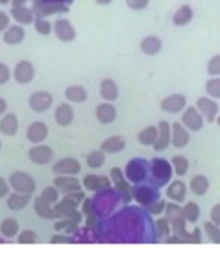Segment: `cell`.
<instances>
[{
	"label": "cell",
	"mask_w": 220,
	"mask_h": 256,
	"mask_svg": "<svg viewBox=\"0 0 220 256\" xmlns=\"http://www.w3.org/2000/svg\"><path fill=\"white\" fill-rule=\"evenodd\" d=\"M84 200V193L80 192H72V193H68L64 197L62 200L54 204V210H56L60 218L64 219H72L76 222H82V214L76 211V207Z\"/></svg>",
	"instance_id": "6da1fadb"
},
{
	"label": "cell",
	"mask_w": 220,
	"mask_h": 256,
	"mask_svg": "<svg viewBox=\"0 0 220 256\" xmlns=\"http://www.w3.org/2000/svg\"><path fill=\"white\" fill-rule=\"evenodd\" d=\"M32 10L35 16L44 18L56 13L69 12V8L61 0H35L32 4Z\"/></svg>",
	"instance_id": "7a4b0ae2"
},
{
	"label": "cell",
	"mask_w": 220,
	"mask_h": 256,
	"mask_svg": "<svg viewBox=\"0 0 220 256\" xmlns=\"http://www.w3.org/2000/svg\"><path fill=\"white\" fill-rule=\"evenodd\" d=\"M10 185L13 192L24 194H32L36 189V184L32 176L22 171L13 172L10 176Z\"/></svg>",
	"instance_id": "3957f363"
},
{
	"label": "cell",
	"mask_w": 220,
	"mask_h": 256,
	"mask_svg": "<svg viewBox=\"0 0 220 256\" xmlns=\"http://www.w3.org/2000/svg\"><path fill=\"white\" fill-rule=\"evenodd\" d=\"M110 180L113 182V184L116 188V190L120 192V194L122 196L123 202H131L132 189L128 182H127L126 178H124V174H123V171L120 167H113L112 168V171H110Z\"/></svg>",
	"instance_id": "277c9868"
},
{
	"label": "cell",
	"mask_w": 220,
	"mask_h": 256,
	"mask_svg": "<svg viewBox=\"0 0 220 256\" xmlns=\"http://www.w3.org/2000/svg\"><path fill=\"white\" fill-rule=\"evenodd\" d=\"M146 166H148L146 162L142 160V158H134L127 163L124 175L134 184L142 182L146 178Z\"/></svg>",
	"instance_id": "5b68a950"
},
{
	"label": "cell",
	"mask_w": 220,
	"mask_h": 256,
	"mask_svg": "<svg viewBox=\"0 0 220 256\" xmlns=\"http://www.w3.org/2000/svg\"><path fill=\"white\" fill-rule=\"evenodd\" d=\"M196 108L200 110L204 118L208 120V123L216 122L218 112H219V105L212 97H200L196 102Z\"/></svg>",
	"instance_id": "8992f818"
},
{
	"label": "cell",
	"mask_w": 220,
	"mask_h": 256,
	"mask_svg": "<svg viewBox=\"0 0 220 256\" xmlns=\"http://www.w3.org/2000/svg\"><path fill=\"white\" fill-rule=\"evenodd\" d=\"M182 123L189 131H201L204 128V116L196 106H188L182 112Z\"/></svg>",
	"instance_id": "52a82bcc"
},
{
	"label": "cell",
	"mask_w": 220,
	"mask_h": 256,
	"mask_svg": "<svg viewBox=\"0 0 220 256\" xmlns=\"http://www.w3.org/2000/svg\"><path fill=\"white\" fill-rule=\"evenodd\" d=\"M152 172L156 182H160V185H164L171 178L172 175V167L167 160L162 158H153L150 163Z\"/></svg>",
	"instance_id": "ba28073f"
},
{
	"label": "cell",
	"mask_w": 220,
	"mask_h": 256,
	"mask_svg": "<svg viewBox=\"0 0 220 256\" xmlns=\"http://www.w3.org/2000/svg\"><path fill=\"white\" fill-rule=\"evenodd\" d=\"M28 160L38 166H46L54 160V153L48 145L36 144L28 150Z\"/></svg>",
	"instance_id": "9c48e42d"
},
{
	"label": "cell",
	"mask_w": 220,
	"mask_h": 256,
	"mask_svg": "<svg viewBox=\"0 0 220 256\" xmlns=\"http://www.w3.org/2000/svg\"><path fill=\"white\" fill-rule=\"evenodd\" d=\"M186 108V97L182 94H172L160 101V109L168 114H178Z\"/></svg>",
	"instance_id": "30bf717a"
},
{
	"label": "cell",
	"mask_w": 220,
	"mask_h": 256,
	"mask_svg": "<svg viewBox=\"0 0 220 256\" xmlns=\"http://www.w3.org/2000/svg\"><path fill=\"white\" fill-rule=\"evenodd\" d=\"M54 32L58 40L64 42V43H69L72 42L76 36V32L74 26L72 25V22L66 18L56 20L54 24Z\"/></svg>",
	"instance_id": "8fae6325"
},
{
	"label": "cell",
	"mask_w": 220,
	"mask_h": 256,
	"mask_svg": "<svg viewBox=\"0 0 220 256\" xmlns=\"http://www.w3.org/2000/svg\"><path fill=\"white\" fill-rule=\"evenodd\" d=\"M82 170V166L76 158L68 156V158H62V160H57L54 164V174L56 175H72L76 176L78 175L79 172Z\"/></svg>",
	"instance_id": "7c38bea8"
},
{
	"label": "cell",
	"mask_w": 220,
	"mask_h": 256,
	"mask_svg": "<svg viewBox=\"0 0 220 256\" xmlns=\"http://www.w3.org/2000/svg\"><path fill=\"white\" fill-rule=\"evenodd\" d=\"M190 134L189 130L182 123L175 122L171 126V144L176 149H182L189 144Z\"/></svg>",
	"instance_id": "4fadbf2b"
},
{
	"label": "cell",
	"mask_w": 220,
	"mask_h": 256,
	"mask_svg": "<svg viewBox=\"0 0 220 256\" xmlns=\"http://www.w3.org/2000/svg\"><path fill=\"white\" fill-rule=\"evenodd\" d=\"M52 104H54V97L50 92L46 91L34 92L28 98V105H30L32 110L36 112H47L52 106Z\"/></svg>",
	"instance_id": "5bb4252c"
},
{
	"label": "cell",
	"mask_w": 220,
	"mask_h": 256,
	"mask_svg": "<svg viewBox=\"0 0 220 256\" xmlns=\"http://www.w3.org/2000/svg\"><path fill=\"white\" fill-rule=\"evenodd\" d=\"M35 70L34 66L30 61H26V60H22L16 65L14 70H13V78L17 83L20 84H28L34 79Z\"/></svg>",
	"instance_id": "9a60e30c"
},
{
	"label": "cell",
	"mask_w": 220,
	"mask_h": 256,
	"mask_svg": "<svg viewBox=\"0 0 220 256\" xmlns=\"http://www.w3.org/2000/svg\"><path fill=\"white\" fill-rule=\"evenodd\" d=\"M54 185L58 190L66 194L72 193V192H80L83 186L82 182L72 175H57V178L54 180Z\"/></svg>",
	"instance_id": "2e32d148"
},
{
	"label": "cell",
	"mask_w": 220,
	"mask_h": 256,
	"mask_svg": "<svg viewBox=\"0 0 220 256\" xmlns=\"http://www.w3.org/2000/svg\"><path fill=\"white\" fill-rule=\"evenodd\" d=\"M171 144V126L166 120H160L158 123V138L153 149L156 152H164Z\"/></svg>",
	"instance_id": "e0dca14e"
},
{
	"label": "cell",
	"mask_w": 220,
	"mask_h": 256,
	"mask_svg": "<svg viewBox=\"0 0 220 256\" xmlns=\"http://www.w3.org/2000/svg\"><path fill=\"white\" fill-rule=\"evenodd\" d=\"M48 136V127L43 122H34L28 126L26 131V138L32 144H40Z\"/></svg>",
	"instance_id": "ac0fdd59"
},
{
	"label": "cell",
	"mask_w": 220,
	"mask_h": 256,
	"mask_svg": "<svg viewBox=\"0 0 220 256\" xmlns=\"http://www.w3.org/2000/svg\"><path fill=\"white\" fill-rule=\"evenodd\" d=\"M82 184L87 190L100 192L105 190V189H109L110 185H112V182H110L109 178H106V176H98L94 175V174H90V175L84 176Z\"/></svg>",
	"instance_id": "d6986e66"
},
{
	"label": "cell",
	"mask_w": 220,
	"mask_h": 256,
	"mask_svg": "<svg viewBox=\"0 0 220 256\" xmlns=\"http://www.w3.org/2000/svg\"><path fill=\"white\" fill-rule=\"evenodd\" d=\"M132 198H135L142 206H149L158 198V192H154L149 186H135L132 188Z\"/></svg>",
	"instance_id": "ffe728a7"
},
{
	"label": "cell",
	"mask_w": 220,
	"mask_h": 256,
	"mask_svg": "<svg viewBox=\"0 0 220 256\" xmlns=\"http://www.w3.org/2000/svg\"><path fill=\"white\" fill-rule=\"evenodd\" d=\"M76 118L74 110L69 104H61L54 110V122L60 127H68L72 123Z\"/></svg>",
	"instance_id": "44dd1931"
},
{
	"label": "cell",
	"mask_w": 220,
	"mask_h": 256,
	"mask_svg": "<svg viewBox=\"0 0 220 256\" xmlns=\"http://www.w3.org/2000/svg\"><path fill=\"white\" fill-rule=\"evenodd\" d=\"M52 204L47 203L42 197H38L34 200V211L35 214L46 220H54L60 219V215L57 212L54 207H50Z\"/></svg>",
	"instance_id": "7402d4cb"
},
{
	"label": "cell",
	"mask_w": 220,
	"mask_h": 256,
	"mask_svg": "<svg viewBox=\"0 0 220 256\" xmlns=\"http://www.w3.org/2000/svg\"><path fill=\"white\" fill-rule=\"evenodd\" d=\"M94 116H96L98 122L102 123V124H110V123H113L116 118V106H114L112 102L105 101L104 104H100V105L96 108Z\"/></svg>",
	"instance_id": "603a6c76"
},
{
	"label": "cell",
	"mask_w": 220,
	"mask_h": 256,
	"mask_svg": "<svg viewBox=\"0 0 220 256\" xmlns=\"http://www.w3.org/2000/svg\"><path fill=\"white\" fill-rule=\"evenodd\" d=\"M10 16L17 24L21 25H30L35 21L34 10L25 6H17L10 8Z\"/></svg>",
	"instance_id": "cb8c5ba5"
},
{
	"label": "cell",
	"mask_w": 220,
	"mask_h": 256,
	"mask_svg": "<svg viewBox=\"0 0 220 256\" xmlns=\"http://www.w3.org/2000/svg\"><path fill=\"white\" fill-rule=\"evenodd\" d=\"M166 196L172 202L182 203L186 200V185L182 180H175L167 186Z\"/></svg>",
	"instance_id": "d4e9b609"
},
{
	"label": "cell",
	"mask_w": 220,
	"mask_h": 256,
	"mask_svg": "<svg viewBox=\"0 0 220 256\" xmlns=\"http://www.w3.org/2000/svg\"><path fill=\"white\" fill-rule=\"evenodd\" d=\"M100 94L108 102H113L120 96L118 86L112 78H105L100 83Z\"/></svg>",
	"instance_id": "484cf974"
},
{
	"label": "cell",
	"mask_w": 220,
	"mask_h": 256,
	"mask_svg": "<svg viewBox=\"0 0 220 256\" xmlns=\"http://www.w3.org/2000/svg\"><path fill=\"white\" fill-rule=\"evenodd\" d=\"M140 50L146 56H156L162 50V40L158 36H156V35L145 36L140 42Z\"/></svg>",
	"instance_id": "4316f807"
},
{
	"label": "cell",
	"mask_w": 220,
	"mask_h": 256,
	"mask_svg": "<svg viewBox=\"0 0 220 256\" xmlns=\"http://www.w3.org/2000/svg\"><path fill=\"white\" fill-rule=\"evenodd\" d=\"M30 198H32V194H24L13 192V193H10V196H8L6 207H8L10 211H21V210H24L25 207L28 206Z\"/></svg>",
	"instance_id": "83f0119b"
},
{
	"label": "cell",
	"mask_w": 220,
	"mask_h": 256,
	"mask_svg": "<svg viewBox=\"0 0 220 256\" xmlns=\"http://www.w3.org/2000/svg\"><path fill=\"white\" fill-rule=\"evenodd\" d=\"M17 131H18V119L14 114L10 112L0 119V134L12 138L17 134Z\"/></svg>",
	"instance_id": "f1b7e54d"
},
{
	"label": "cell",
	"mask_w": 220,
	"mask_h": 256,
	"mask_svg": "<svg viewBox=\"0 0 220 256\" xmlns=\"http://www.w3.org/2000/svg\"><path fill=\"white\" fill-rule=\"evenodd\" d=\"M126 146V141L122 136H112V138H106L102 141L100 145V149L104 152L105 154H116L120 153Z\"/></svg>",
	"instance_id": "f546056e"
},
{
	"label": "cell",
	"mask_w": 220,
	"mask_h": 256,
	"mask_svg": "<svg viewBox=\"0 0 220 256\" xmlns=\"http://www.w3.org/2000/svg\"><path fill=\"white\" fill-rule=\"evenodd\" d=\"M25 38V30L20 25H10V28H6L4 32L3 40L8 46H16L20 44Z\"/></svg>",
	"instance_id": "4dcf8cb0"
},
{
	"label": "cell",
	"mask_w": 220,
	"mask_h": 256,
	"mask_svg": "<svg viewBox=\"0 0 220 256\" xmlns=\"http://www.w3.org/2000/svg\"><path fill=\"white\" fill-rule=\"evenodd\" d=\"M193 14H194V13H193L192 6H188V4H184V6H180L179 10L174 13V16H172L174 25L179 26V28L188 25L189 22L193 20Z\"/></svg>",
	"instance_id": "1f68e13d"
},
{
	"label": "cell",
	"mask_w": 220,
	"mask_h": 256,
	"mask_svg": "<svg viewBox=\"0 0 220 256\" xmlns=\"http://www.w3.org/2000/svg\"><path fill=\"white\" fill-rule=\"evenodd\" d=\"M208 188H210V182H208V178L204 175L193 176L192 180L189 182V189L198 197H202V196L208 193Z\"/></svg>",
	"instance_id": "d6a6232c"
},
{
	"label": "cell",
	"mask_w": 220,
	"mask_h": 256,
	"mask_svg": "<svg viewBox=\"0 0 220 256\" xmlns=\"http://www.w3.org/2000/svg\"><path fill=\"white\" fill-rule=\"evenodd\" d=\"M158 138V127L149 126L138 134V141L144 146H153Z\"/></svg>",
	"instance_id": "836d02e7"
},
{
	"label": "cell",
	"mask_w": 220,
	"mask_h": 256,
	"mask_svg": "<svg viewBox=\"0 0 220 256\" xmlns=\"http://www.w3.org/2000/svg\"><path fill=\"white\" fill-rule=\"evenodd\" d=\"M65 97L70 102L82 104L87 100L88 94L82 86H70L65 90Z\"/></svg>",
	"instance_id": "e575fe53"
},
{
	"label": "cell",
	"mask_w": 220,
	"mask_h": 256,
	"mask_svg": "<svg viewBox=\"0 0 220 256\" xmlns=\"http://www.w3.org/2000/svg\"><path fill=\"white\" fill-rule=\"evenodd\" d=\"M18 233L20 225L17 220L13 219V218H8V219L3 220L2 224H0V234L4 236V237L12 240L16 236H18Z\"/></svg>",
	"instance_id": "d590c367"
},
{
	"label": "cell",
	"mask_w": 220,
	"mask_h": 256,
	"mask_svg": "<svg viewBox=\"0 0 220 256\" xmlns=\"http://www.w3.org/2000/svg\"><path fill=\"white\" fill-rule=\"evenodd\" d=\"M105 160L106 158H105V153L102 150H94V152H91L86 156V163H87L90 168L98 170L105 164Z\"/></svg>",
	"instance_id": "8d00e7d4"
},
{
	"label": "cell",
	"mask_w": 220,
	"mask_h": 256,
	"mask_svg": "<svg viewBox=\"0 0 220 256\" xmlns=\"http://www.w3.org/2000/svg\"><path fill=\"white\" fill-rule=\"evenodd\" d=\"M182 214H184V218H186V222H190V224H194L198 218H200V215H201V208L196 202H188L182 207Z\"/></svg>",
	"instance_id": "74e56055"
},
{
	"label": "cell",
	"mask_w": 220,
	"mask_h": 256,
	"mask_svg": "<svg viewBox=\"0 0 220 256\" xmlns=\"http://www.w3.org/2000/svg\"><path fill=\"white\" fill-rule=\"evenodd\" d=\"M172 168L174 172H175L176 175L179 176V178H182V176L186 175V172H188L189 168V162L184 156H175L172 158Z\"/></svg>",
	"instance_id": "f35d334b"
},
{
	"label": "cell",
	"mask_w": 220,
	"mask_h": 256,
	"mask_svg": "<svg viewBox=\"0 0 220 256\" xmlns=\"http://www.w3.org/2000/svg\"><path fill=\"white\" fill-rule=\"evenodd\" d=\"M204 230L212 244H220V225L210 220L204 224Z\"/></svg>",
	"instance_id": "ab89813d"
},
{
	"label": "cell",
	"mask_w": 220,
	"mask_h": 256,
	"mask_svg": "<svg viewBox=\"0 0 220 256\" xmlns=\"http://www.w3.org/2000/svg\"><path fill=\"white\" fill-rule=\"evenodd\" d=\"M204 91L215 100H220V76L208 79L204 84Z\"/></svg>",
	"instance_id": "60d3db41"
},
{
	"label": "cell",
	"mask_w": 220,
	"mask_h": 256,
	"mask_svg": "<svg viewBox=\"0 0 220 256\" xmlns=\"http://www.w3.org/2000/svg\"><path fill=\"white\" fill-rule=\"evenodd\" d=\"M34 28L35 32H38V34L43 35V36L50 35L52 32V30H54V28H52L50 22L47 20L42 18V17H36V20L34 21Z\"/></svg>",
	"instance_id": "b9f144b4"
},
{
	"label": "cell",
	"mask_w": 220,
	"mask_h": 256,
	"mask_svg": "<svg viewBox=\"0 0 220 256\" xmlns=\"http://www.w3.org/2000/svg\"><path fill=\"white\" fill-rule=\"evenodd\" d=\"M78 222L72 219H64L62 222H58L54 224V229L56 230H64L65 233H72V232H76V228H78Z\"/></svg>",
	"instance_id": "7bdbcfd3"
},
{
	"label": "cell",
	"mask_w": 220,
	"mask_h": 256,
	"mask_svg": "<svg viewBox=\"0 0 220 256\" xmlns=\"http://www.w3.org/2000/svg\"><path fill=\"white\" fill-rule=\"evenodd\" d=\"M40 197L43 198L44 200L50 204H56L57 200H58V190H57V188L54 186H47L44 188V190L42 192Z\"/></svg>",
	"instance_id": "ee69618b"
},
{
	"label": "cell",
	"mask_w": 220,
	"mask_h": 256,
	"mask_svg": "<svg viewBox=\"0 0 220 256\" xmlns=\"http://www.w3.org/2000/svg\"><path fill=\"white\" fill-rule=\"evenodd\" d=\"M156 226H157V232H158V237L164 238V237H168L171 233V222H168L167 218L164 219H158L156 222Z\"/></svg>",
	"instance_id": "f6af8a7d"
},
{
	"label": "cell",
	"mask_w": 220,
	"mask_h": 256,
	"mask_svg": "<svg viewBox=\"0 0 220 256\" xmlns=\"http://www.w3.org/2000/svg\"><path fill=\"white\" fill-rule=\"evenodd\" d=\"M206 70L211 76H220V54H215L208 60Z\"/></svg>",
	"instance_id": "bcb514c9"
},
{
	"label": "cell",
	"mask_w": 220,
	"mask_h": 256,
	"mask_svg": "<svg viewBox=\"0 0 220 256\" xmlns=\"http://www.w3.org/2000/svg\"><path fill=\"white\" fill-rule=\"evenodd\" d=\"M38 240L36 234H35L32 230H22L20 232L18 236H17V242L20 244H35Z\"/></svg>",
	"instance_id": "7dc6e473"
},
{
	"label": "cell",
	"mask_w": 220,
	"mask_h": 256,
	"mask_svg": "<svg viewBox=\"0 0 220 256\" xmlns=\"http://www.w3.org/2000/svg\"><path fill=\"white\" fill-rule=\"evenodd\" d=\"M166 204L167 203L164 200H156L154 203L146 206V210L152 215H160L164 211H166Z\"/></svg>",
	"instance_id": "c3c4849f"
},
{
	"label": "cell",
	"mask_w": 220,
	"mask_h": 256,
	"mask_svg": "<svg viewBox=\"0 0 220 256\" xmlns=\"http://www.w3.org/2000/svg\"><path fill=\"white\" fill-rule=\"evenodd\" d=\"M126 4L132 10H142L149 6V0H126Z\"/></svg>",
	"instance_id": "681fc988"
},
{
	"label": "cell",
	"mask_w": 220,
	"mask_h": 256,
	"mask_svg": "<svg viewBox=\"0 0 220 256\" xmlns=\"http://www.w3.org/2000/svg\"><path fill=\"white\" fill-rule=\"evenodd\" d=\"M10 79V72L6 64L0 62V86H4Z\"/></svg>",
	"instance_id": "f907efd6"
},
{
	"label": "cell",
	"mask_w": 220,
	"mask_h": 256,
	"mask_svg": "<svg viewBox=\"0 0 220 256\" xmlns=\"http://www.w3.org/2000/svg\"><path fill=\"white\" fill-rule=\"evenodd\" d=\"M82 212L86 216L94 215V200H90V198H84V202L82 204Z\"/></svg>",
	"instance_id": "816d5d0a"
},
{
	"label": "cell",
	"mask_w": 220,
	"mask_h": 256,
	"mask_svg": "<svg viewBox=\"0 0 220 256\" xmlns=\"http://www.w3.org/2000/svg\"><path fill=\"white\" fill-rule=\"evenodd\" d=\"M72 242H74V238L69 237V236L56 234L50 238V244H72Z\"/></svg>",
	"instance_id": "f5cc1de1"
},
{
	"label": "cell",
	"mask_w": 220,
	"mask_h": 256,
	"mask_svg": "<svg viewBox=\"0 0 220 256\" xmlns=\"http://www.w3.org/2000/svg\"><path fill=\"white\" fill-rule=\"evenodd\" d=\"M10 26V16L3 10H0V32H6Z\"/></svg>",
	"instance_id": "db71d44e"
},
{
	"label": "cell",
	"mask_w": 220,
	"mask_h": 256,
	"mask_svg": "<svg viewBox=\"0 0 220 256\" xmlns=\"http://www.w3.org/2000/svg\"><path fill=\"white\" fill-rule=\"evenodd\" d=\"M210 220L214 222L215 224L220 225V203L215 204L210 211Z\"/></svg>",
	"instance_id": "11a10c76"
},
{
	"label": "cell",
	"mask_w": 220,
	"mask_h": 256,
	"mask_svg": "<svg viewBox=\"0 0 220 256\" xmlns=\"http://www.w3.org/2000/svg\"><path fill=\"white\" fill-rule=\"evenodd\" d=\"M10 192V185L6 182V178L0 176V198H6Z\"/></svg>",
	"instance_id": "9f6ffc18"
},
{
	"label": "cell",
	"mask_w": 220,
	"mask_h": 256,
	"mask_svg": "<svg viewBox=\"0 0 220 256\" xmlns=\"http://www.w3.org/2000/svg\"><path fill=\"white\" fill-rule=\"evenodd\" d=\"M166 242H167V244H182V240H180V238L178 237L176 234L168 236V237L166 238Z\"/></svg>",
	"instance_id": "6f0895ef"
},
{
	"label": "cell",
	"mask_w": 220,
	"mask_h": 256,
	"mask_svg": "<svg viewBox=\"0 0 220 256\" xmlns=\"http://www.w3.org/2000/svg\"><path fill=\"white\" fill-rule=\"evenodd\" d=\"M86 225H87V226H90V228L96 225V216H94V215L87 216V219H86Z\"/></svg>",
	"instance_id": "680465c9"
},
{
	"label": "cell",
	"mask_w": 220,
	"mask_h": 256,
	"mask_svg": "<svg viewBox=\"0 0 220 256\" xmlns=\"http://www.w3.org/2000/svg\"><path fill=\"white\" fill-rule=\"evenodd\" d=\"M6 108H8V104L4 100L3 97H0V116H3L4 112H6Z\"/></svg>",
	"instance_id": "91938a15"
},
{
	"label": "cell",
	"mask_w": 220,
	"mask_h": 256,
	"mask_svg": "<svg viewBox=\"0 0 220 256\" xmlns=\"http://www.w3.org/2000/svg\"><path fill=\"white\" fill-rule=\"evenodd\" d=\"M26 3V0H12V6H24Z\"/></svg>",
	"instance_id": "94428289"
},
{
	"label": "cell",
	"mask_w": 220,
	"mask_h": 256,
	"mask_svg": "<svg viewBox=\"0 0 220 256\" xmlns=\"http://www.w3.org/2000/svg\"><path fill=\"white\" fill-rule=\"evenodd\" d=\"M96 3L100 4V6H108V4H110L113 0H94Z\"/></svg>",
	"instance_id": "6125c7cd"
},
{
	"label": "cell",
	"mask_w": 220,
	"mask_h": 256,
	"mask_svg": "<svg viewBox=\"0 0 220 256\" xmlns=\"http://www.w3.org/2000/svg\"><path fill=\"white\" fill-rule=\"evenodd\" d=\"M0 244H6V237L2 236V237H0Z\"/></svg>",
	"instance_id": "be15d7a7"
},
{
	"label": "cell",
	"mask_w": 220,
	"mask_h": 256,
	"mask_svg": "<svg viewBox=\"0 0 220 256\" xmlns=\"http://www.w3.org/2000/svg\"><path fill=\"white\" fill-rule=\"evenodd\" d=\"M8 3H10V0H0V4H3V6L4 4H8Z\"/></svg>",
	"instance_id": "e7e4bbea"
},
{
	"label": "cell",
	"mask_w": 220,
	"mask_h": 256,
	"mask_svg": "<svg viewBox=\"0 0 220 256\" xmlns=\"http://www.w3.org/2000/svg\"><path fill=\"white\" fill-rule=\"evenodd\" d=\"M216 123H218V126H219V127H220V116L216 118Z\"/></svg>",
	"instance_id": "03108f58"
},
{
	"label": "cell",
	"mask_w": 220,
	"mask_h": 256,
	"mask_svg": "<svg viewBox=\"0 0 220 256\" xmlns=\"http://www.w3.org/2000/svg\"><path fill=\"white\" fill-rule=\"evenodd\" d=\"M0 149H2V141H0Z\"/></svg>",
	"instance_id": "003e7915"
}]
</instances>
